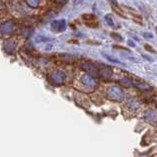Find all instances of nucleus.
Returning <instances> with one entry per match:
<instances>
[{"label":"nucleus","mask_w":157,"mask_h":157,"mask_svg":"<svg viewBox=\"0 0 157 157\" xmlns=\"http://www.w3.org/2000/svg\"><path fill=\"white\" fill-rule=\"evenodd\" d=\"M111 37L116 42H123V40H124V38L118 33H111Z\"/></svg>","instance_id":"nucleus-4"},{"label":"nucleus","mask_w":157,"mask_h":157,"mask_svg":"<svg viewBox=\"0 0 157 157\" xmlns=\"http://www.w3.org/2000/svg\"><path fill=\"white\" fill-rule=\"evenodd\" d=\"M143 36H144L145 38H150V39H151V38H153V35H150V34H147V33H145V34L143 35Z\"/></svg>","instance_id":"nucleus-8"},{"label":"nucleus","mask_w":157,"mask_h":157,"mask_svg":"<svg viewBox=\"0 0 157 157\" xmlns=\"http://www.w3.org/2000/svg\"><path fill=\"white\" fill-rule=\"evenodd\" d=\"M105 20H106V22L108 23V25L111 26L112 28H115V23H114L113 18H112V15H110V14L106 15L105 16Z\"/></svg>","instance_id":"nucleus-3"},{"label":"nucleus","mask_w":157,"mask_h":157,"mask_svg":"<svg viewBox=\"0 0 157 157\" xmlns=\"http://www.w3.org/2000/svg\"><path fill=\"white\" fill-rule=\"evenodd\" d=\"M121 83H122V84H123L124 86H125V87H128V86H131V85H132L131 80L127 79V78H125V79H123V80H121Z\"/></svg>","instance_id":"nucleus-5"},{"label":"nucleus","mask_w":157,"mask_h":157,"mask_svg":"<svg viewBox=\"0 0 157 157\" xmlns=\"http://www.w3.org/2000/svg\"><path fill=\"white\" fill-rule=\"evenodd\" d=\"M108 96L114 101H121L123 100L124 94L123 91L117 86H112L108 89Z\"/></svg>","instance_id":"nucleus-1"},{"label":"nucleus","mask_w":157,"mask_h":157,"mask_svg":"<svg viewBox=\"0 0 157 157\" xmlns=\"http://www.w3.org/2000/svg\"><path fill=\"white\" fill-rule=\"evenodd\" d=\"M101 74H102L103 76H105V77H111L112 73H113V71H112V69L110 67H107V66H105L104 68L101 69Z\"/></svg>","instance_id":"nucleus-2"},{"label":"nucleus","mask_w":157,"mask_h":157,"mask_svg":"<svg viewBox=\"0 0 157 157\" xmlns=\"http://www.w3.org/2000/svg\"><path fill=\"white\" fill-rule=\"evenodd\" d=\"M145 48H146V50H147V51H149L154 52V51L152 50V48H151L150 46H149V45H145Z\"/></svg>","instance_id":"nucleus-7"},{"label":"nucleus","mask_w":157,"mask_h":157,"mask_svg":"<svg viewBox=\"0 0 157 157\" xmlns=\"http://www.w3.org/2000/svg\"><path fill=\"white\" fill-rule=\"evenodd\" d=\"M128 45H130V46H131V47H134L135 46V44L134 43V42H132V41H128Z\"/></svg>","instance_id":"nucleus-9"},{"label":"nucleus","mask_w":157,"mask_h":157,"mask_svg":"<svg viewBox=\"0 0 157 157\" xmlns=\"http://www.w3.org/2000/svg\"><path fill=\"white\" fill-rule=\"evenodd\" d=\"M106 57H107V59H109V60L112 61V62H115V63H121L120 60H118L117 58H114V57H110V55H106Z\"/></svg>","instance_id":"nucleus-6"}]
</instances>
